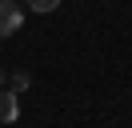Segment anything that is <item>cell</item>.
<instances>
[{"instance_id":"obj_5","label":"cell","mask_w":132,"mask_h":128,"mask_svg":"<svg viewBox=\"0 0 132 128\" xmlns=\"http://www.w3.org/2000/svg\"><path fill=\"white\" fill-rule=\"evenodd\" d=\"M0 84H8V68H4V64H0Z\"/></svg>"},{"instance_id":"obj_2","label":"cell","mask_w":132,"mask_h":128,"mask_svg":"<svg viewBox=\"0 0 132 128\" xmlns=\"http://www.w3.org/2000/svg\"><path fill=\"white\" fill-rule=\"evenodd\" d=\"M20 116V92H0V124H16Z\"/></svg>"},{"instance_id":"obj_3","label":"cell","mask_w":132,"mask_h":128,"mask_svg":"<svg viewBox=\"0 0 132 128\" xmlns=\"http://www.w3.org/2000/svg\"><path fill=\"white\" fill-rule=\"evenodd\" d=\"M24 4L32 8V12H40V16H44V12H56V8H60V0H24Z\"/></svg>"},{"instance_id":"obj_4","label":"cell","mask_w":132,"mask_h":128,"mask_svg":"<svg viewBox=\"0 0 132 128\" xmlns=\"http://www.w3.org/2000/svg\"><path fill=\"white\" fill-rule=\"evenodd\" d=\"M28 84H32L28 72H12V92H28Z\"/></svg>"},{"instance_id":"obj_1","label":"cell","mask_w":132,"mask_h":128,"mask_svg":"<svg viewBox=\"0 0 132 128\" xmlns=\"http://www.w3.org/2000/svg\"><path fill=\"white\" fill-rule=\"evenodd\" d=\"M20 8L12 4V0H0V36H8V32H16L20 28Z\"/></svg>"}]
</instances>
